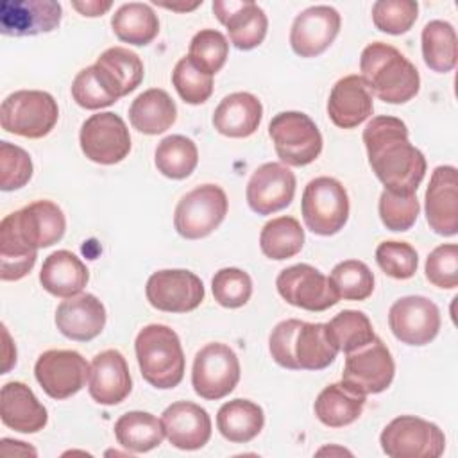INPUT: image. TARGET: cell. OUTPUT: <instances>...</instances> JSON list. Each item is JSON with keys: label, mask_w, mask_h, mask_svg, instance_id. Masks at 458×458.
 <instances>
[{"label": "cell", "mask_w": 458, "mask_h": 458, "mask_svg": "<svg viewBox=\"0 0 458 458\" xmlns=\"http://www.w3.org/2000/svg\"><path fill=\"white\" fill-rule=\"evenodd\" d=\"M113 2L111 0H73L72 7L75 11H79L82 16H102L104 13H107L111 9Z\"/></svg>", "instance_id": "816d5d0a"}, {"label": "cell", "mask_w": 458, "mask_h": 458, "mask_svg": "<svg viewBox=\"0 0 458 458\" xmlns=\"http://www.w3.org/2000/svg\"><path fill=\"white\" fill-rule=\"evenodd\" d=\"M419 16V4L413 0H377L372 5V21L377 30L399 36L411 29Z\"/></svg>", "instance_id": "bcb514c9"}, {"label": "cell", "mask_w": 458, "mask_h": 458, "mask_svg": "<svg viewBox=\"0 0 458 458\" xmlns=\"http://www.w3.org/2000/svg\"><path fill=\"white\" fill-rule=\"evenodd\" d=\"M374 111L372 93L356 73L345 75L335 82L327 100V114L340 129H354Z\"/></svg>", "instance_id": "484cf974"}, {"label": "cell", "mask_w": 458, "mask_h": 458, "mask_svg": "<svg viewBox=\"0 0 458 458\" xmlns=\"http://www.w3.org/2000/svg\"><path fill=\"white\" fill-rule=\"evenodd\" d=\"M361 79L369 91L386 104H406L420 89V75L415 64L395 47L374 41L360 55Z\"/></svg>", "instance_id": "3957f363"}, {"label": "cell", "mask_w": 458, "mask_h": 458, "mask_svg": "<svg viewBox=\"0 0 458 458\" xmlns=\"http://www.w3.org/2000/svg\"><path fill=\"white\" fill-rule=\"evenodd\" d=\"M263 118L261 100L247 91H236L220 100L213 113V127L227 138L254 134Z\"/></svg>", "instance_id": "f1b7e54d"}, {"label": "cell", "mask_w": 458, "mask_h": 458, "mask_svg": "<svg viewBox=\"0 0 458 458\" xmlns=\"http://www.w3.org/2000/svg\"><path fill=\"white\" fill-rule=\"evenodd\" d=\"M0 454L4 456H13V454H32L36 456V449L25 442L20 440H11V438H2L0 442Z\"/></svg>", "instance_id": "f5cc1de1"}, {"label": "cell", "mask_w": 458, "mask_h": 458, "mask_svg": "<svg viewBox=\"0 0 458 458\" xmlns=\"http://www.w3.org/2000/svg\"><path fill=\"white\" fill-rule=\"evenodd\" d=\"M34 376L48 397L68 399L86 385L89 365L77 351L50 349L38 356Z\"/></svg>", "instance_id": "5bb4252c"}, {"label": "cell", "mask_w": 458, "mask_h": 458, "mask_svg": "<svg viewBox=\"0 0 458 458\" xmlns=\"http://www.w3.org/2000/svg\"><path fill=\"white\" fill-rule=\"evenodd\" d=\"M342 18L331 5H311L301 11L290 29V47L301 57L326 52L340 32Z\"/></svg>", "instance_id": "ac0fdd59"}, {"label": "cell", "mask_w": 458, "mask_h": 458, "mask_svg": "<svg viewBox=\"0 0 458 458\" xmlns=\"http://www.w3.org/2000/svg\"><path fill=\"white\" fill-rule=\"evenodd\" d=\"M114 437L127 451L147 453L163 442L165 428L156 415L134 410L118 417L114 422Z\"/></svg>", "instance_id": "e575fe53"}, {"label": "cell", "mask_w": 458, "mask_h": 458, "mask_svg": "<svg viewBox=\"0 0 458 458\" xmlns=\"http://www.w3.org/2000/svg\"><path fill=\"white\" fill-rule=\"evenodd\" d=\"M165 437L182 451L204 447L211 438V419L208 411L190 401H177L161 413Z\"/></svg>", "instance_id": "cb8c5ba5"}, {"label": "cell", "mask_w": 458, "mask_h": 458, "mask_svg": "<svg viewBox=\"0 0 458 458\" xmlns=\"http://www.w3.org/2000/svg\"><path fill=\"white\" fill-rule=\"evenodd\" d=\"M200 4H202V0L195 2V4H190V5H175V4H161V5L166 7V9H174V11H191V9L199 7Z\"/></svg>", "instance_id": "db71d44e"}, {"label": "cell", "mask_w": 458, "mask_h": 458, "mask_svg": "<svg viewBox=\"0 0 458 458\" xmlns=\"http://www.w3.org/2000/svg\"><path fill=\"white\" fill-rule=\"evenodd\" d=\"M57 118L59 107L55 98L39 89L14 91L0 106L2 129L30 140L47 136L55 127Z\"/></svg>", "instance_id": "5b68a950"}, {"label": "cell", "mask_w": 458, "mask_h": 458, "mask_svg": "<svg viewBox=\"0 0 458 458\" xmlns=\"http://www.w3.org/2000/svg\"><path fill=\"white\" fill-rule=\"evenodd\" d=\"M136 360L143 379L159 390L175 388L184 376V352L177 333L165 324H148L136 335Z\"/></svg>", "instance_id": "277c9868"}, {"label": "cell", "mask_w": 458, "mask_h": 458, "mask_svg": "<svg viewBox=\"0 0 458 458\" xmlns=\"http://www.w3.org/2000/svg\"><path fill=\"white\" fill-rule=\"evenodd\" d=\"M379 218L383 225L390 231H408L420 211V204L415 193H394L390 190H383L377 204Z\"/></svg>", "instance_id": "f6af8a7d"}, {"label": "cell", "mask_w": 458, "mask_h": 458, "mask_svg": "<svg viewBox=\"0 0 458 458\" xmlns=\"http://www.w3.org/2000/svg\"><path fill=\"white\" fill-rule=\"evenodd\" d=\"M229 55V43L227 38L215 29H202L199 30L188 48L190 61L200 68L202 72L215 75L222 70Z\"/></svg>", "instance_id": "b9f144b4"}, {"label": "cell", "mask_w": 458, "mask_h": 458, "mask_svg": "<svg viewBox=\"0 0 458 458\" xmlns=\"http://www.w3.org/2000/svg\"><path fill=\"white\" fill-rule=\"evenodd\" d=\"M177 106L172 97L161 88H150L140 93L129 107L131 125L143 134L156 136L174 125Z\"/></svg>", "instance_id": "4dcf8cb0"}, {"label": "cell", "mask_w": 458, "mask_h": 458, "mask_svg": "<svg viewBox=\"0 0 458 458\" xmlns=\"http://www.w3.org/2000/svg\"><path fill=\"white\" fill-rule=\"evenodd\" d=\"M82 154L98 165H116L131 152V134L125 122L111 113L91 114L81 127Z\"/></svg>", "instance_id": "4fadbf2b"}, {"label": "cell", "mask_w": 458, "mask_h": 458, "mask_svg": "<svg viewBox=\"0 0 458 458\" xmlns=\"http://www.w3.org/2000/svg\"><path fill=\"white\" fill-rule=\"evenodd\" d=\"M238 381L240 361L229 345L211 342L195 354L191 367V386L202 399L218 401L229 395Z\"/></svg>", "instance_id": "30bf717a"}, {"label": "cell", "mask_w": 458, "mask_h": 458, "mask_svg": "<svg viewBox=\"0 0 458 458\" xmlns=\"http://www.w3.org/2000/svg\"><path fill=\"white\" fill-rule=\"evenodd\" d=\"M93 68L102 86L114 100L134 91L145 75L140 55L125 47H111L104 50L97 57Z\"/></svg>", "instance_id": "4316f807"}, {"label": "cell", "mask_w": 458, "mask_h": 458, "mask_svg": "<svg viewBox=\"0 0 458 458\" xmlns=\"http://www.w3.org/2000/svg\"><path fill=\"white\" fill-rule=\"evenodd\" d=\"M377 267L394 279H410L419 267V254L408 242L386 240L376 247Z\"/></svg>", "instance_id": "7dc6e473"}, {"label": "cell", "mask_w": 458, "mask_h": 458, "mask_svg": "<svg viewBox=\"0 0 458 458\" xmlns=\"http://www.w3.org/2000/svg\"><path fill=\"white\" fill-rule=\"evenodd\" d=\"M426 279L444 290L458 286V247L456 243H442L435 247L426 259Z\"/></svg>", "instance_id": "681fc988"}, {"label": "cell", "mask_w": 458, "mask_h": 458, "mask_svg": "<svg viewBox=\"0 0 458 458\" xmlns=\"http://www.w3.org/2000/svg\"><path fill=\"white\" fill-rule=\"evenodd\" d=\"M200 277L184 268H165L147 279L145 295L152 308L166 313H188L204 301Z\"/></svg>", "instance_id": "9a60e30c"}, {"label": "cell", "mask_w": 458, "mask_h": 458, "mask_svg": "<svg viewBox=\"0 0 458 458\" xmlns=\"http://www.w3.org/2000/svg\"><path fill=\"white\" fill-rule=\"evenodd\" d=\"M327 335L338 351L352 352L376 338L370 318L358 310H344L326 322Z\"/></svg>", "instance_id": "ab89813d"}, {"label": "cell", "mask_w": 458, "mask_h": 458, "mask_svg": "<svg viewBox=\"0 0 458 458\" xmlns=\"http://www.w3.org/2000/svg\"><path fill=\"white\" fill-rule=\"evenodd\" d=\"M422 57L429 70L437 73H447L456 66L458 38L449 21L431 20L424 25L422 34Z\"/></svg>", "instance_id": "8d00e7d4"}, {"label": "cell", "mask_w": 458, "mask_h": 458, "mask_svg": "<svg viewBox=\"0 0 458 458\" xmlns=\"http://www.w3.org/2000/svg\"><path fill=\"white\" fill-rule=\"evenodd\" d=\"M34 166L27 150L9 141H0V190L14 191L32 177Z\"/></svg>", "instance_id": "c3c4849f"}, {"label": "cell", "mask_w": 458, "mask_h": 458, "mask_svg": "<svg viewBox=\"0 0 458 458\" xmlns=\"http://www.w3.org/2000/svg\"><path fill=\"white\" fill-rule=\"evenodd\" d=\"M276 288L288 304L306 311H326L340 301L331 279L308 263L283 268L276 277Z\"/></svg>", "instance_id": "7c38bea8"}, {"label": "cell", "mask_w": 458, "mask_h": 458, "mask_svg": "<svg viewBox=\"0 0 458 458\" xmlns=\"http://www.w3.org/2000/svg\"><path fill=\"white\" fill-rule=\"evenodd\" d=\"M329 279L340 299L365 301L374 292V274L360 259H345L333 267Z\"/></svg>", "instance_id": "60d3db41"}, {"label": "cell", "mask_w": 458, "mask_h": 458, "mask_svg": "<svg viewBox=\"0 0 458 458\" xmlns=\"http://www.w3.org/2000/svg\"><path fill=\"white\" fill-rule=\"evenodd\" d=\"M89 281V272L81 258L66 249L55 250L45 258L39 283L54 297L68 299L82 292Z\"/></svg>", "instance_id": "f546056e"}, {"label": "cell", "mask_w": 458, "mask_h": 458, "mask_svg": "<svg viewBox=\"0 0 458 458\" xmlns=\"http://www.w3.org/2000/svg\"><path fill=\"white\" fill-rule=\"evenodd\" d=\"M38 249L30 247L16 231L9 215L0 222V279L18 281L36 265Z\"/></svg>", "instance_id": "d590c367"}, {"label": "cell", "mask_w": 458, "mask_h": 458, "mask_svg": "<svg viewBox=\"0 0 458 458\" xmlns=\"http://www.w3.org/2000/svg\"><path fill=\"white\" fill-rule=\"evenodd\" d=\"M132 390L129 365L123 354L116 349L98 352L89 365L88 392L91 399L104 406L122 403Z\"/></svg>", "instance_id": "7402d4cb"}, {"label": "cell", "mask_w": 458, "mask_h": 458, "mask_svg": "<svg viewBox=\"0 0 458 458\" xmlns=\"http://www.w3.org/2000/svg\"><path fill=\"white\" fill-rule=\"evenodd\" d=\"M172 84L179 97L191 106L204 104L213 93V75L197 68L190 57H181L172 72Z\"/></svg>", "instance_id": "7bdbcfd3"}, {"label": "cell", "mask_w": 458, "mask_h": 458, "mask_svg": "<svg viewBox=\"0 0 458 458\" xmlns=\"http://www.w3.org/2000/svg\"><path fill=\"white\" fill-rule=\"evenodd\" d=\"M272 360L290 370H322L329 367L338 349L331 342L326 324L281 320L268 336Z\"/></svg>", "instance_id": "7a4b0ae2"}, {"label": "cell", "mask_w": 458, "mask_h": 458, "mask_svg": "<svg viewBox=\"0 0 458 458\" xmlns=\"http://www.w3.org/2000/svg\"><path fill=\"white\" fill-rule=\"evenodd\" d=\"M55 326L70 340L89 342L106 326V308L93 293H77L57 306Z\"/></svg>", "instance_id": "d4e9b609"}, {"label": "cell", "mask_w": 458, "mask_h": 458, "mask_svg": "<svg viewBox=\"0 0 458 458\" xmlns=\"http://www.w3.org/2000/svg\"><path fill=\"white\" fill-rule=\"evenodd\" d=\"M157 172L168 179H186L197 168L199 150L193 140L182 134H170L163 138L154 152Z\"/></svg>", "instance_id": "f35d334b"}, {"label": "cell", "mask_w": 458, "mask_h": 458, "mask_svg": "<svg viewBox=\"0 0 458 458\" xmlns=\"http://www.w3.org/2000/svg\"><path fill=\"white\" fill-rule=\"evenodd\" d=\"M395 363L379 336H376L370 344L347 352L342 383L356 394L370 395L386 390L394 379Z\"/></svg>", "instance_id": "8fae6325"}, {"label": "cell", "mask_w": 458, "mask_h": 458, "mask_svg": "<svg viewBox=\"0 0 458 458\" xmlns=\"http://www.w3.org/2000/svg\"><path fill=\"white\" fill-rule=\"evenodd\" d=\"M247 204L258 215H272L293 200L295 175L283 163H263L247 182Z\"/></svg>", "instance_id": "e0dca14e"}, {"label": "cell", "mask_w": 458, "mask_h": 458, "mask_svg": "<svg viewBox=\"0 0 458 458\" xmlns=\"http://www.w3.org/2000/svg\"><path fill=\"white\" fill-rule=\"evenodd\" d=\"M426 220L440 236L458 233V174L451 165H440L433 170L424 195Z\"/></svg>", "instance_id": "ffe728a7"}, {"label": "cell", "mask_w": 458, "mask_h": 458, "mask_svg": "<svg viewBox=\"0 0 458 458\" xmlns=\"http://www.w3.org/2000/svg\"><path fill=\"white\" fill-rule=\"evenodd\" d=\"M0 417L4 426L18 433H38L48 422L47 408L21 381H9L2 386Z\"/></svg>", "instance_id": "83f0119b"}, {"label": "cell", "mask_w": 458, "mask_h": 458, "mask_svg": "<svg viewBox=\"0 0 458 458\" xmlns=\"http://www.w3.org/2000/svg\"><path fill=\"white\" fill-rule=\"evenodd\" d=\"M20 236L34 249H45L57 243L66 231L63 209L52 200H34L21 209L9 213Z\"/></svg>", "instance_id": "603a6c76"}, {"label": "cell", "mask_w": 458, "mask_h": 458, "mask_svg": "<svg viewBox=\"0 0 458 458\" xmlns=\"http://www.w3.org/2000/svg\"><path fill=\"white\" fill-rule=\"evenodd\" d=\"M440 310L424 295L397 299L388 310V326L394 336L406 345H426L440 331Z\"/></svg>", "instance_id": "2e32d148"}, {"label": "cell", "mask_w": 458, "mask_h": 458, "mask_svg": "<svg viewBox=\"0 0 458 458\" xmlns=\"http://www.w3.org/2000/svg\"><path fill=\"white\" fill-rule=\"evenodd\" d=\"M63 16L55 0H4L0 4V32L4 36H38L59 27Z\"/></svg>", "instance_id": "d6986e66"}, {"label": "cell", "mask_w": 458, "mask_h": 458, "mask_svg": "<svg viewBox=\"0 0 458 458\" xmlns=\"http://www.w3.org/2000/svg\"><path fill=\"white\" fill-rule=\"evenodd\" d=\"M363 143L369 165L385 190L404 195L417 191L426 175V157L410 143L401 118L374 116L363 129Z\"/></svg>", "instance_id": "6da1fadb"}, {"label": "cell", "mask_w": 458, "mask_h": 458, "mask_svg": "<svg viewBox=\"0 0 458 458\" xmlns=\"http://www.w3.org/2000/svg\"><path fill=\"white\" fill-rule=\"evenodd\" d=\"M111 27L120 41L143 47L152 43L157 36L159 20L148 4L129 2L114 11Z\"/></svg>", "instance_id": "836d02e7"}, {"label": "cell", "mask_w": 458, "mask_h": 458, "mask_svg": "<svg viewBox=\"0 0 458 458\" xmlns=\"http://www.w3.org/2000/svg\"><path fill=\"white\" fill-rule=\"evenodd\" d=\"M379 444L390 458H438L445 449V435L426 419L401 415L385 426Z\"/></svg>", "instance_id": "ba28073f"}, {"label": "cell", "mask_w": 458, "mask_h": 458, "mask_svg": "<svg viewBox=\"0 0 458 458\" xmlns=\"http://www.w3.org/2000/svg\"><path fill=\"white\" fill-rule=\"evenodd\" d=\"M211 290L215 301L229 310L242 308L252 295L250 276L236 267H225L215 272L211 279Z\"/></svg>", "instance_id": "ee69618b"}, {"label": "cell", "mask_w": 458, "mask_h": 458, "mask_svg": "<svg viewBox=\"0 0 458 458\" xmlns=\"http://www.w3.org/2000/svg\"><path fill=\"white\" fill-rule=\"evenodd\" d=\"M301 211L311 233L333 236L344 229L349 218L347 190L335 177H315L304 186Z\"/></svg>", "instance_id": "8992f818"}, {"label": "cell", "mask_w": 458, "mask_h": 458, "mask_svg": "<svg viewBox=\"0 0 458 458\" xmlns=\"http://www.w3.org/2000/svg\"><path fill=\"white\" fill-rule=\"evenodd\" d=\"M365 401V395L352 392L342 381L331 383L317 395L313 411L324 426L344 428L360 419Z\"/></svg>", "instance_id": "1f68e13d"}, {"label": "cell", "mask_w": 458, "mask_h": 458, "mask_svg": "<svg viewBox=\"0 0 458 458\" xmlns=\"http://www.w3.org/2000/svg\"><path fill=\"white\" fill-rule=\"evenodd\" d=\"M304 245V229L293 216H277L268 220L259 234V249L268 259L283 261L301 252Z\"/></svg>", "instance_id": "74e56055"}, {"label": "cell", "mask_w": 458, "mask_h": 458, "mask_svg": "<svg viewBox=\"0 0 458 458\" xmlns=\"http://www.w3.org/2000/svg\"><path fill=\"white\" fill-rule=\"evenodd\" d=\"M227 215V195L216 184H200L181 197L174 211V227L186 240L211 234Z\"/></svg>", "instance_id": "9c48e42d"}, {"label": "cell", "mask_w": 458, "mask_h": 458, "mask_svg": "<svg viewBox=\"0 0 458 458\" xmlns=\"http://www.w3.org/2000/svg\"><path fill=\"white\" fill-rule=\"evenodd\" d=\"M72 97L81 107L91 111L107 107L116 102L98 81L93 66H86L75 75L72 82Z\"/></svg>", "instance_id": "f907efd6"}, {"label": "cell", "mask_w": 458, "mask_h": 458, "mask_svg": "<svg viewBox=\"0 0 458 458\" xmlns=\"http://www.w3.org/2000/svg\"><path fill=\"white\" fill-rule=\"evenodd\" d=\"M276 154L286 166H306L322 152V134L315 122L301 111L277 113L268 123Z\"/></svg>", "instance_id": "52a82bcc"}, {"label": "cell", "mask_w": 458, "mask_h": 458, "mask_svg": "<svg viewBox=\"0 0 458 458\" xmlns=\"http://www.w3.org/2000/svg\"><path fill=\"white\" fill-rule=\"evenodd\" d=\"M213 13L227 29L229 41L238 50H252L263 43L268 29L265 11L252 0H215Z\"/></svg>", "instance_id": "44dd1931"}, {"label": "cell", "mask_w": 458, "mask_h": 458, "mask_svg": "<svg viewBox=\"0 0 458 458\" xmlns=\"http://www.w3.org/2000/svg\"><path fill=\"white\" fill-rule=\"evenodd\" d=\"M265 426L263 408L249 399H233L220 406L216 428L220 435L234 444H247L256 438Z\"/></svg>", "instance_id": "d6a6232c"}]
</instances>
